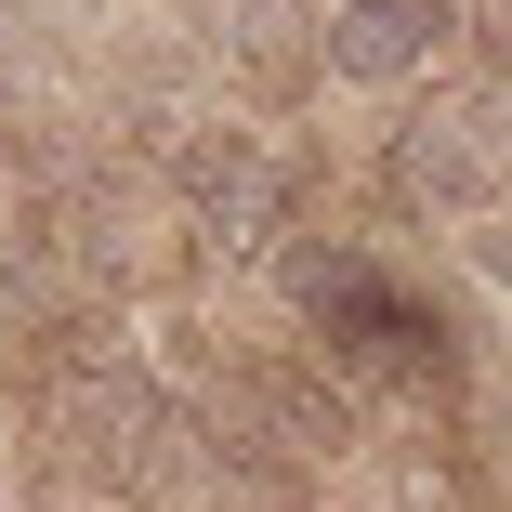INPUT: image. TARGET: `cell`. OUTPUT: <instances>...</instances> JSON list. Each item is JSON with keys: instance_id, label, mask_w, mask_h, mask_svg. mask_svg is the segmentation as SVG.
Listing matches in <instances>:
<instances>
[{"instance_id": "cell-1", "label": "cell", "mask_w": 512, "mask_h": 512, "mask_svg": "<svg viewBox=\"0 0 512 512\" xmlns=\"http://www.w3.org/2000/svg\"><path fill=\"white\" fill-rule=\"evenodd\" d=\"M381 197L407 224H499L512 197V79H460V92H421L394 132H381Z\"/></svg>"}, {"instance_id": "cell-2", "label": "cell", "mask_w": 512, "mask_h": 512, "mask_svg": "<svg viewBox=\"0 0 512 512\" xmlns=\"http://www.w3.org/2000/svg\"><path fill=\"white\" fill-rule=\"evenodd\" d=\"M184 237H197V263H263L276 276V250L302 237V158L276 145V132H224L211 119V145L184 158Z\"/></svg>"}, {"instance_id": "cell-3", "label": "cell", "mask_w": 512, "mask_h": 512, "mask_svg": "<svg viewBox=\"0 0 512 512\" xmlns=\"http://www.w3.org/2000/svg\"><path fill=\"white\" fill-rule=\"evenodd\" d=\"M447 0H316V66L329 92H394V106H421L434 66H447Z\"/></svg>"}, {"instance_id": "cell-4", "label": "cell", "mask_w": 512, "mask_h": 512, "mask_svg": "<svg viewBox=\"0 0 512 512\" xmlns=\"http://www.w3.org/2000/svg\"><path fill=\"white\" fill-rule=\"evenodd\" d=\"M211 79H237L250 106H302L329 66H316V0H184Z\"/></svg>"}, {"instance_id": "cell-5", "label": "cell", "mask_w": 512, "mask_h": 512, "mask_svg": "<svg viewBox=\"0 0 512 512\" xmlns=\"http://www.w3.org/2000/svg\"><path fill=\"white\" fill-rule=\"evenodd\" d=\"M460 263H473V276L512 302V224H473V237H460Z\"/></svg>"}, {"instance_id": "cell-6", "label": "cell", "mask_w": 512, "mask_h": 512, "mask_svg": "<svg viewBox=\"0 0 512 512\" xmlns=\"http://www.w3.org/2000/svg\"><path fill=\"white\" fill-rule=\"evenodd\" d=\"M0 106H14V27H0Z\"/></svg>"}]
</instances>
